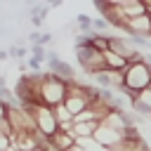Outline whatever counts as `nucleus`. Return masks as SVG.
<instances>
[{"mask_svg": "<svg viewBox=\"0 0 151 151\" xmlns=\"http://www.w3.org/2000/svg\"><path fill=\"white\" fill-rule=\"evenodd\" d=\"M146 87H151V66L146 61L127 64V68L123 71V87H120V92L127 97V101H132L134 94Z\"/></svg>", "mask_w": 151, "mask_h": 151, "instance_id": "1", "label": "nucleus"}, {"mask_svg": "<svg viewBox=\"0 0 151 151\" xmlns=\"http://www.w3.org/2000/svg\"><path fill=\"white\" fill-rule=\"evenodd\" d=\"M66 94H68V83L50 76L45 71L42 73V80H40V101H42V106L57 109L59 104L66 101Z\"/></svg>", "mask_w": 151, "mask_h": 151, "instance_id": "2", "label": "nucleus"}, {"mask_svg": "<svg viewBox=\"0 0 151 151\" xmlns=\"http://www.w3.org/2000/svg\"><path fill=\"white\" fill-rule=\"evenodd\" d=\"M21 109L33 116L35 130H38V134H40L42 139H52V137L59 132V120H57V116H54V109L42 106V104H38V106H21Z\"/></svg>", "mask_w": 151, "mask_h": 151, "instance_id": "3", "label": "nucleus"}, {"mask_svg": "<svg viewBox=\"0 0 151 151\" xmlns=\"http://www.w3.org/2000/svg\"><path fill=\"white\" fill-rule=\"evenodd\" d=\"M76 59H78L80 68H83L87 76H94V73L104 71V54L97 52L92 45H87V47H78V50H76Z\"/></svg>", "mask_w": 151, "mask_h": 151, "instance_id": "4", "label": "nucleus"}, {"mask_svg": "<svg viewBox=\"0 0 151 151\" xmlns=\"http://www.w3.org/2000/svg\"><path fill=\"white\" fill-rule=\"evenodd\" d=\"M97 144H101V146H106V149H116L123 139H125V132H118V130H113L111 125H106V123H99V127H97V132H94V137H92Z\"/></svg>", "mask_w": 151, "mask_h": 151, "instance_id": "5", "label": "nucleus"}, {"mask_svg": "<svg viewBox=\"0 0 151 151\" xmlns=\"http://www.w3.org/2000/svg\"><path fill=\"white\" fill-rule=\"evenodd\" d=\"M123 33H125V35L151 38V17H149V14H142V17H134V19H130V21L123 26Z\"/></svg>", "mask_w": 151, "mask_h": 151, "instance_id": "6", "label": "nucleus"}, {"mask_svg": "<svg viewBox=\"0 0 151 151\" xmlns=\"http://www.w3.org/2000/svg\"><path fill=\"white\" fill-rule=\"evenodd\" d=\"M50 142V146L54 149V151H68L71 146H76V137L71 134V132H64V130H59L52 139H47Z\"/></svg>", "mask_w": 151, "mask_h": 151, "instance_id": "7", "label": "nucleus"}, {"mask_svg": "<svg viewBox=\"0 0 151 151\" xmlns=\"http://www.w3.org/2000/svg\"><path fill=\"white\" fill-rule=\"evenodd\" d=\"M104 68H106V71H125V68H127V61H125L123 57H118L116 52L106 50V52H104Z\"/></svg>", "mask_w": 151, "mask_h": 151, "instance_id": "8", "label": "nucleus"}, {"mask_svg": "<svg viewBox=\"0 0 151 151\" xmlns=\"http://www.w3.org/2000/svg\"><path fill=\"white\" fill-rule=\"evenodd\" d=\"M113 151H151V146L142 137H137V139H123Z\"/></svg>", "mask_w": 151, "mask_h": 151, "instance_id": "9", "label": "nucleus"}, {"mask_svg": "<svg viewBox=\"0 0 151 151\" xmlns=\"http://www.w3.org/2000/svg\"><path fill=\"white\" fill-rule=\"evenodd\" d=\"M76 144H78L83 151H113V149H106V146L97 144L92 137H90V139H76Z\"/></svg>", "mask_w": 151, "mask_h": 151, "instance_id": "10", "label": "nucleus"}, {"mask_svg": "<svg viewBox=\"0 0 151 151\" xmlns=\"http://www.w3.org/2000/svg\"><path fill=\"white\" fill-rule=\"evenodd\" d=\"M0 130L12 137V130H9V123H7V106L5 104H0Z\"/></svg>", "mask_w": 151, "mask_h": 151, "instance_id": "11", "label": "nucleus"}, {"mask_svg": "<svg viewBox=\"0 0 151 151\" xmlns=\"http://www.w3.org/2000/svg\"><path fill=\"white\" fill-rule=\"evenodd\" d=\"M26 54H28L26 47H9V57H14V59H24Z\"/></svg>", "mask_w": 151, "mask_h": 151, "instance_id": "12", "label": "nucleus"}, {"mask_svg": "<svg viewBox=\"0 0 151 151\" xmlns=\"http://www.w3.org/2000/svg\"><path fill=\"white\" fill-rule=\"evenodd\" d=\"M9 146H12V137H9V134H5V132L0 130V151H7Z\"/></svg>", "mask_w": 151, "mask_h": 151, "instance_id": "13", "label": "nucleus"}, {"mask_svg": "<svg viewBox=\"0 0 151 151\" xmlns=\"http://www.w3.org/2000/svg\"><path fill=\"white\" fill-rule=\"evenodd\" d=\"M52 38H54V35H52L50 31H45V33H40V40H38V45H40V47H45V45H50V42H52Z\"/></svg>", "mask_w": 151, "mask_h": 151, "instance_id": "14", "label": "nucleus"}, {"mask_svg": "<svg viewBox=\"0 0 151 151\" xmlns=\"http://www.w3.org/2000/svg\"><path fill=\"white\" fill-rule=\"evenodd\" d=\"M7 57H9V52H7V50H0V61H5Z\"/></svg>", "mask_w": 151, "mask_h": 151, "instance_id": "15", "label": "nucleus"}, {"mask_svg": "<svg viewBox=\"0 0 151 151\" xmlns=\"http://www.w3.org/2000/svg\"><path fill=\"white\" fill-rule=\"evenodd\" d=\"M0 87H7V83H5V78L0 76Z\"/></svg>", "mask_w": 151, "mask_h": 151, "instance_id": "16", "label": "nucleus"}, {"mask_svg": "<svg viewBox=\"0 0 151 151\" xmlns=\"http://www.w3.org/2000/svg\"><path fill=\"white\" fill-rule=\"evenodd\" d=\"M68 151H83V149H80V146H78V144H76V146H71V149H68Z\"/></svg>", "mask_w": 151, "mask_h": 151, "instance_id": "17", "label": "nucleus"}, {"mask_svg": "<svg viewBox=\"0 0 151 151\" xmlns=\"http://www.w3.org/2000/svg\"><path fill=\"white\" fill-rule=\"evenodd\" d=\"M31 151H45V146H38V149H31Z\"/></svg>", "mask_w": 151, "mask_h": 151, "instance_id": "18", "label": "nucleus"}, {"mask_svg": "<svg viewBox=\"0 0 151 151\" xmlns=\"http://www.w3.org/2000/svg\"><path fill=\"white\" fill-rule=\"evenodd\" d=\"M7 151H17V149H14V146H9V149H7Z\"/></svg>", "mask_w": 151, "mask_h": 151, "instance_id": "19", "label": "nucleus"}]
</instances>
